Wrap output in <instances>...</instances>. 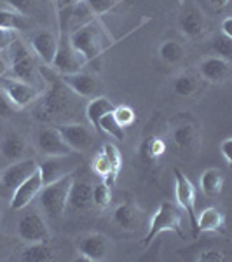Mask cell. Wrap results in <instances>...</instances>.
Returning <instances> with one entry per match:
<instances>
[{
    "instance_id": "cell-1",
    "label": "cell",
    "mask_w": 232,
    "mask_h": 262,
    "mask_svg": "<svg viewBox=\"0 0 232 262\" xmlns=\"http://www.w3.org/2000/svg\"><path fill=\"white\" fill-rule=\"evenodd\" d=\"M68 40L72 48L79 54H82L86 63L96 60L110 46V39H108L107 32H105L103 25L98 23L95 18L86 21L75 30H72L68 33Z\"/></svg>"
},
{
    "instance_id": "cell-2",
    "label": "cell",
    "mask_w": 232,
    "mask_h": 262,
    "mask_svg": "<svg viewBox=\"0 0 232 262\" xmlns=\"http://www.w3.org/2000/svg\"><path fill=\"white\" fill-rule=\"evenodd\" d=\"M74 171L66 173V175L60 177L58 180L51 182V184L42 185L39 192L40 206L49 217L56 219L65 213L66 210V200H68L70 185L74 182Z\"/></svg>"
},
{
    "instance_id": "cell-3",
    "label": "cell",
    "mask_w": 232,
    "mask_h": 262,
    "mask_svg": "<svg viewBox=\"0 0 232 262\" xmlns=\"http://www.w3.org/2000/svg\"><path fill=\"white\" fill-rule=\"evenodd\" d=\"M72 91L63 84V81L58 75L51 84L48 95L44 96L39 108V119L42 121H56L60 116H65L66 112H70L74 108V100L70 98Z\"/></svg>"
},
{
    "instance_id": "cell-4",
    "label": "cell",
    "mask_w": 232,
    "mask_h": 262,
    "mask_svg": "<svg viewBox=\"0 0 232 262\" xmlns=\"http://www.w3.org/2000/svg\"><path fill=\"white\" fill-rule=\"evenodd\" d=\"M4 53H6L7 61H9V72L12 74V77L35 84V75L39 74V69L35 67V58H33L32 51L21 42L19 37Z\"/></svg>"
},
{
    "instance_id": "cell-5",
    "label": "cell",
    "mask_w": 232,
    "mask_h": 262,
    "mask_svg": "<svg viewBox=\"0 0 232 262\" xmlns=\"http://www.w3.org/2000/svg\"><path fill=\"white\" fill-rule=\"evenodd\" d=\"M182 224H183L182 208L171 201H164L157 208V212L154 213V217H152L149 231H147V236H145V239H143V243L149 245L155 236H159L161 232H166V231L178 232L180 236H183Z\"/></svg>"
},
{
    "instance_id": "cell-6",
    "label": "cell",
    "mask_w": 232,
    "mask_h": 262,
    "mask_svg": "<svg viewBox=\"0 0 232 262\" xmlns=\"http://www.w3.org/2000/svg\"><path fill=\"white\" fill-rule=\"evenodd\" d=\"M87 63L84 60L82 54H79L77 51L72 48L70 40H68V33H60L58 35V49L54 54V60L51 63V67L54 69L58 75H65V74H74V72L84 70Z\"/></svg>"
},
{
    "instance_id": "cell-7",
    "label": "cell",
    "mask_w": 232,
    "mask_h": 262,
    "mask_svg": "<svg viewBox=\"0 0 232 262\" xmlns=\"http://www.w3.org/2000/svg\"><path fill=\"white\" fill-rule=\"evenodd\" d=\"M35 159H19V161L11 163L2 173H0V196L11 198L14 189L23 182L25 179L32 175L37 170Z\"/></svg>"
},
{
    "instance_id": "cell-8",
    "label": "cell",
    "mask_w": 232,
    "mask_h": 262,
    "mask_svg": "<svg viewBox=\"0 0 232 262\" xmlns=\"http://www.w3.org/2000/svg\"><path fill=\"white\" fill-rule=\"evenodd\" d=\"M0 88L6 91V95L9 96L12 103L16 105V108H25L28 105L35 103L40 98V90L35 84L19 81V79L9 77L0 81Z\"/></svg>"
},
{
    "instance_id": "cell-9",
    "label": "cell",
    "mask_w": 232,
    "mask_h": 262,
    "mask_svg": "<svg viewBox=\"0 0 232 262\" xmlns=\"http://www.w3.org/2000/svg\"><path fill=\"white\" fill-rule=\"evenodd\" d=\"M35 143L40 154H44L45 158H60V156H70L72 150L68 145L63 140L61 133L58 128H51V126H44L37 131L35 135Z\"/></svg>"
},
{
    "instance_id": "cell-10",
    "label": "cell",
    "mask_w": 232,
    "mask_h": 262,
    "mask_svg": "<svg viewBox=\"0 0 232 262\" xmlns=\"http://www.w3.org/2000/svg\"><path fill=\"white\" fill-rule=\"evenodd\" d=\"M75 247H77V252L86 260L98 262L105 260L108 257V253H110V239L105 234H101V232H91V234L79 238Z\"/></svg>"
},
{
    "instance_id": "cell-11",
    "label": "cell",
    "mask_w": 232,
    "mask_h": 262,
    "mask_svg": "<svg viewBox=\"0 0 232 262\" xmlns=\"http://www.w3.org/2000/svg\"><path fill=\"white\" fill-rule=\"evenodd\" d=\"M42 185H44L42 184V177L39 173V168H37V170L33 171L28 179H25L21 182L18 187L14 189V192H12L11 203H9L12 212H18V210L27 208V206L39 196Z\"/></svg>"
},
{
    "instance_id": "cell-12",
    "label": "cell",
    "mask_w": 232,
    "mask_h": 262,
    "mask_svg": "<svg viewBox=\"0 0 232 262\" xmlns=\"http://www.w3.org/2000/svg\"><path fill=\"white\" fill-rule=\"evenodd\" d=\"M18 234L21 242L37 243V242H49L51 231L48 224L39 213H27L18 224Z\"/></svg>"
},
{
    "instance_id": "cell-13",
    "label": "cell",
    "mask_w": 232,
    "mask_h": 262,
    "mask_svg": "<svg viewBox=\"0 0 232 262\" xmlns=\"http://www.w3.org/2000/svg\"><path fill=\"white\" fill-rule=\"evenodd\" d=\"M58 131L61 133L63 140L72 150L86 152L95 145V135L87 126L81 122H74V124H60L56 126Z\"/></svg>"
},
{
    "instance_id": "cell-14",
    "label": "cell",
    "mask_w": 232,
    "mask_h": 262,
    "mask_svg": "<svg viewBox=\"0 0 232 262\" xmlns=\"http://www.w3.org/2000/svg\"><path fill=\"white\" fill-rule=\"evenodd\" d=\"M60 79L74 95L82 96V98L96 96V93L100 90V82H98V79H96V75L89 74V72H84V70L60 75Z\"/></svg>"
},
{
    "instance_id": "cell-15",
    "label": "cell",
    "mask_w": 232,
    "mask_h": 262,
    "mask_svg": "<svg viewBox=\"0 0 232 262\" xmlns=\"http://www.w3.org/2000/svg\"><path fill=\"white\" fill-rule=\"evenodd\" d=\"M175 194L178 206L187 212L191 217V224L196 226V187L180 170H175Z\"/></svg>"
},
{
    "instance_id": "cell-16",
    "label": "cell",
    "mask_w": 232,
    "mask_h": 262,
    "mask_svg": "<svg viewBox=\"0 0 232 262\" xmlns=\"http://www.w3.org/2000/svg\"><path fill=\"white\" fill-rule=\"evenodd\" d=\"M95 206L92 203V185L87 180H75L70 185L68 200H66V210L70 212H87Z\"/></svg>"
},
{
    "instance_id": "cell-17",
    "label": "cell",
    "mask_w": 232,
    "mask_h": 262,
    "mask_svg": "<svg viewBox=\"0 0 232 262\" xmlns=\"http://www.w3.org/2000/svg\"><path fill=\"white\" fill-rule=\"evenodd\" d=\"M32 49L37 54V58L44 63V65L51 67V63L54 60V54L58 49V35L51 30H37L32 37Z\"/></svg>"
},
{
    "instance_id": "cell-18",
    "label": "cell",
    "mask_w": 232,
    "mask_h": 262,
    "mask_svg": "<svg viewBox=\"0 0 232 262\" xmlns=\"http://www.w3.org/2000/svg\"><path fill=\"white\" fill-rule=\"evenodd\" d=\"M178 27L182 30L183 35L191 37V39H197L204 33L206 28V19H204V12L199 9V6L191 4L182 11V16L178 19Z\"/></svg>"
},
{
    "instance_id": "cell-19",
    "label": "cell",
    "mask_w": 232,
    "mask_h": 262,
    "mask_svg": "<svg viewBox=\"0 0 232 262\" xmlns=\"http://www.w3.org/2000/svg\"><path fill=\"white\" fill-rule=\"evenodd\" d=\"M199 74L202 79L212 84H222L229 79L230 75V65L229 60H223L220 56H210L204 58L199 65Z\"/></svg>"
},
{
    "instance_id": "cell-20",
    "label": "cell",
    "mask_w": 232,
    "mask_h": 262,
    "mask_svg": "<svg viewBox=\"0 0 232 262\" xmlns=\"http://www.w3.org/2000/svg\"><path fill=\"white\" fill-rule=\"evenodd\" d=\"M112 221L121 229L134 231L142 224V212L134 205H131V203H124V205H119L113 210Z\"/></svg>"
},
{
    "instance_id": "cell-21",
    "label": "cell",
    "mask_w": 232,
    "mask_h": 262,
    "mask_svg": "<svg viewBox=\"0 0 232 262\" xmlns=\"http://www.w3.org/2000/svg\"><path fill=\"white\" fill-rule=\"evenodd\" d=\"M113 107H115V105H113L112 101L107 98V96H95V98H92L89 103H87L86 117H87V121L91 122L92 128H95V131H98V133H100V121H101V117H103L105 114L112 112Z\"/></svg>"
},
{
    "instance_id": "cell-22",
    "label": "cell",
    "mask_w": 232,
    "mask_h": 262,
    "mask_svg": "<svg viewBox=\"0 0 232 262\" xmlns=\"http://www.w3.org/2000/svg\"><path fill=\"white\" fill-rule=\"evenodd\" d=\"M225 224V215L223 212H220L218 208H204L202 212L197 215L196 219V227L201 232H215V231H220Z\"/></svg>"
},
{
    "instance_id": "cell-23",
    "label": "cell",
    "mask_w": 232,
    "mask_h": 262,
    "mask_svg": "<svg viewBox=\"0 0 232 262\" xmlns=\"http://www.w3.org/2000/svg\"><path fill=\"white\" fill-rule=\"evenodd\" d=\"M25 140L16 133H9L6 138L0 143V152H2L4 159L9 163L19 161L23 158V152H25Z\"/></svg>"
},
{
    "instance_id": "cell-24",
    "label": "cell",
    "mask_w": 232,
    "mask_h": 262,
    "mask_svg": "<svg viewBox=\"0 0 232 262\" xmlns=\"http://www.w3.org/2000/svg\"><path fill=\"white\" fill-rule=\"evenodd\" d=\"M61 158H65V156H60V158H45L44 161H42L39 166V173L42 177V184H51V182L58 180L60 177L66 175V173H70L68 170H65L63 168V163H61Z\"/></svg>"
},
{
    "instance_id": "cell-25",
    "label": "cell",
    "mask_w": 232,
    "mask_h": 262,
    "mask_svg": "<svg viewBox=\"0 0 232 262\" xmlns=\"http://www.w3.org/2000/svg\"><path fill=\"white\" fill-rule=\"evenodd\" d=\"M19 259L25 262H48L54 259V253L49 247V242H37L28 245Z\"/></svg>"
},
{
    "instance_id": "cell-26",
    "label": "cell",
    "mask_w": 232,
    "mask_h": 262,
    "mask_svg": "<svg viewBox=\"0 0 232 262\" xmlns=\"http://www.w3.org/2000/svg\"><path fill=\"white\" fill-rule=\"evenodd\" d=\"M0 2H4L9 9L16 11L18 14H23L28 19L44 12L45 7V0H0Z\"/></svg>"
},
{
    "instance_id": "cell-27",
    "label": "cell",
    "mask_w": 232,
    "mask_h": 262,
    "mask_svg": "<svg viewBox=\"0 0 232 262\" xmlns=\"http://www.w3.org/2000/svg\"><path fill=\"white\" fill-rule=\"evenodd\" d=\"M201 189L206 196H218L222 192V187H223V175L220 170L217 168H208L204 173L201 175Z\"/></svg>"
},
{
    "instance_id": "cell-28",
    "label": "cell",
    "mask_w": 232,
    "mask_h": 262,
    "mask_svg": "<svg viewBox=\"0 0 232 262\" xmlns=\"http://www.w3.org/2000/svg\"><path fill=\"white\" fill-rule=\"evenodd\" d=\"M197 88H199V82L197 79L191 74H180L173 79L171 82V90L176 96H182V98H191L197 93Z\"/></svg>"
},
{
    "instance_id": "cell-29",
    "label": "cell",
    "mask_w": 232,
    "mask_h": 262,
    "mask_svg": "<svg viewBox=\"0 0 232 262\" xmlns=\"http://www.w3.org/2000/svg\"><path fill=\"white\" fill-rule=\"evenodd\" d=\"M159 58L168 65H180L185 58V49L180 42L166 40L159 46Z\"/></svg>"
},
{
    "instance_id": "cell-30",
    "label": "cell",
    "mask_w": 232,
    "mask_h": 262,
    "mask_svg": "<svg viewBox=\"0 0 232 262\" xmlns=\"http://www.w3.org/2000/svg\"><path fill=\"white\" fill-rule=\"evenodd\" d=\"M30 27V19L25 18L23 14H18L12 9H0V28H9L14 32H23L25 28Z\"/></svg>"
},
{
    "instance_id": "cell-31",
    "label": "cell",
    "mask_w": 232,
    "mask_h": 262,
    "mask_svg": "<svg viewBox=\"0 0 232 262\" xmlns=\"http://www.w3.org/2000/svg\"><path fill=\"white\" fill-rule=\"evenodd\" d=\"M197 140V131L192 124H182L173 131V142L178 149L187 150L196 143Z\"/></svg>"
},
{
    "instance_id": "cell-32",
    "label": "cell",
    "mask_w": 232,
    "mask_h": 262,
    "mask_svg": "<svg viewBox=\"0 0 232 262\" xmlns=\"http://www.w3.org/2000/svg\"><path fill=\"white\" fill-rule=\"evenodd\" d=\"M164 150H166V143L161 138H147L140 147V156L143 163H152L159 156H163Z\"/></svg>"
},
{
    "instance_id": "cell-33",
    "label": "cell",
    "mask_w": 232,
    "mask_h": 262,
    "mask_svg": "<svg viewBox=\"0 0 232 262\" xmlns=\"http://www.w3.org/2000/svg\"><path fill=\"white\" fill-rule=\"evenodd\" d=\"M92 170L98 173V175L101 177V180H103L105 184L112 187L113 182H115L117 173L112 170L110 163H108L107 156H105L103 152H98V154L95 156V159H92Z\"/></svg>"
},
{
    "instance_id": "cell-34",
    "label": "cell",
    "mask_w": 232,
    "mask_h": 262,
    "mask_svg": "<svg viewBox=\"0 0 232 262\" xmlns=\"http://www.w3.org/2000/svg\"><path fill=\"white\" fill-rule=\"evenodd\" d=\"M112 112L105 114V116L101 117V121H100V133H107V135H110V137L115 138V140L122 142L126 138L124 128H122L119 122L115 121V117H113Z\"/></svg>"
},
{
    "instance_id": "cell-35",
    "label": "cell",
    "mask_w": 232,
    "mask_h": 262,
    "mask_svg": "<svg viewBox=\"0 0 232 262\" xmlns=\"http://www.w3.org/2000/svg\"><path fill=\"white\" fill-rule=\"evenodd\" d=\"M84 2H86V6L89 7L92 16H103V14L112 12L122 0H84Z\"/></svg>"
},
{
    "instance_id": "cell-36",
    "label": "cell",
    "mask_w": 232,
    "mask_h": 262,
    "mask_svg": "<svg viewBox=\"0 0 232 262\" xmlns=\"http://www.w3.org/2000/svg\"><path fill=\"white\" fill-rule=\"evenodd\" d=\"M110 201H112V187L110 185H107L105 182H101V184L92 187V203H95V206H98V208H105V206L110 205Z\"/></svg>"
},
{
    "instance_id": "cell-37",
    "label": "cell",
    "mask_w": 232,
    "mask_h": 262,
    "mask_svg": "<svg viewBox=\"0 0 232 262\" xmlns=\"http://www.w3.org/2000/svg\"><path fill=\"white\" fill-rule=\"evenodd\" d=\"M212 48L215 51V54L223 58V60H229L232 56V39L230 37H225L223 33L212 42Z\"/></svg>"
},
{
    "instance_id": "cell-38",
    "label": "cell",
    "mask_w": 232,
    "mask_h": 262,
    "mask_svg": "<svg viewBox=\"0 0 232 262\" xmlns=\"http://www.w3.org/2000/svg\"><path fill=\"white\" fill-rule=\"evenodd\" d=\"M113 117H115V121L119 122L122 128H128V126H131L134 119H136V116H134V111L131 107H128V105H119V107H113Z\"/></svg>"
},
{
    "instance_id": "cell-39",
    "label": "cell",
    "mask_w": 232,
    "mask_h": 262,
    "mask_svg": "<svg viewBox=\"0 0 232 262\" xmlns=\"http://www.w3.org/2000/svg\"><path fill=\"white\" fill-rule=\"evenodd\" d=\"M101 152H103L105 156H107V159H108V163H110V166H112V170L115 171V173H119L121 171V166H122V158H121V152L119 149H117L113 143H105L103 145V149H101Z\"/></svg>"
},
{
    "instance_id": "cell-40",
    "label": "cell",
    "mask_w": 232,
    "mask_h": 262,
    "mask_svg": "<svg viewBox=\"0 0 232 262\" xmlns=\"http://www.w3.org/2000/svg\"><path fill=\"white\" fill-rule=\"evenodd\" d=\"M16 111H18L16 105L12 103L9 96L6 95V91L0 88V119H7V117H11Z\"/></svg>"
},
{
    "instance_id": "cell-41",
    "label": "cell",
    "mask_w": 232,
    "mask_h": 262,
    "mask_svg": "<svg viewBox=\"0 0 232 262\" xmlns=\"http://www.w3.org/2000/svg\"><path fill=\"white\" fill-rule=\"evenodd\" d=\"M197 260L199 262H225L227 255L218 248H208V250H202L199 255H197Z\"/></svg>"
},
{
    "instance_id": "cell-42",
    "label": "cell",
    "mask_w": 232,
    "mask_h": 262,
    "mask_svg": "<svg viewBox=\"0 0 232 262\" xmlns=\"http://www.w3.org/2000/svg\"><path fill=\"white\" fill-rule=\"evenodd\" d=\"M16 39H18V32L9 30V28H0V51H6Z\"/></svg>"
},
{
    "instance_id": "cell-43",
    "label": "cell",
    "mask_w": 232,
    "mask_h": 262,
    "mask_svg": "<svg viewBox=\"0 0 232 262\" xmlns=\"http://www.w3.org/2000/svg\"><path fill=\"white\" fill-rule=\"evenodd\" d=\"M220 152H222V156L225 158V161L227 163H232V138H225L222 143H220Z\"/></svg>"
},
{
    "instance_id": "cell-44",
    "label": "cell",
    "mask_w": 232,
    "mask_h": 262,
    "mask_svg": "<svg viewBox=\"0 0 232 262\" xmlns=\"http://www.w3.org/2000/svg\"><path fill=\"white\" fill-rule=\"evenodd\" d=\"M79 2H81V0H53V6L56 11H60V9H65V7L75 6V4H79Z\"/></svg>"
},
{
    "instance_id": "cell-45",
    "label": "cell",
    "mask_w": 232,
    "mask_h": 262,
    "mask_svg": "<svg viewBox=\"0 0 232 262\" xmlns=\"http://www.w3.org/2000/svg\"><path fill=\"white\" fill-rule=\"evenodd\" d=\"M9 72V61H7V56L4 51H0V79Z\"/></svg>"
},
{
    "instance_id": "cell-46",
    "label": "cell",
    "mask_w": 232,
    "mask_h": 262,
    "mask_svg": "<svg viewBox=\"0 0 232 262\" xmlns=\"http://www.w3.org/2000/svg\"><path fill=\"white\" fill-rule=\"evenodd\" d=\"M222 33L225 37H230L232 39V18L230 16H227V18L222 21Z\"/></svg>"
},
{
    "instance_id": "cell-47",
    "label": "cell",
    "mask_w": 232,
    "mask_h": 262,
    "mask_svg": "<svg viewBox=\"0 0 232 262\" xmlns=\"http://www.w3.org/2000/svg\"><path fill=\"white\" fill-rule=\"evenodd\" d=\"M229 2H230V0H208V4L213 7L215 11H222V9H225V7L229 6Z\"/></svg>"
},
{
    "instance_id": "cell-48",
    "label": "cell",
    "mask_w": 232,
    "mask_h": 262,
    "mask_svg": "<svg viewBox=\"0 0 232 262\" xmlns=\"http://www.w3.org/2000/svg\"><path fill=\"white\" fill-rule=\"evenodd\" d=\"M4 247H6V236L0 234V252L4 250Z\"/></svg>"
},
{
    "instance_id": "cell-49",
    "label": "cell",
    "mask_w": 232,
    "mask_h": 262,
    "mask_svg": "<svg viewBox=\"0 0 232 262\" xmlns=\"http://www.w3.org/2000/svg\"><path fill=\"white\" fill-rule=\"evenodd\" d=\"M180 2H182V4H183V2H185V0H180Z\"/></svg>"
},
{
    "instance_id": "cell-50",
    "label": "cell",
    "mask_w": 232,
    "mask_h": 262,
    "mask_svg": "<svg viewBox=\"0 0 232 262\" xmlns=\"http://www.w3.org/2000/svg\"><path fill=\"white\" fill-rule=\"evenodd\" d=\"M0 219H2V215H0Z\"/></svg>"
}]
</instances>
